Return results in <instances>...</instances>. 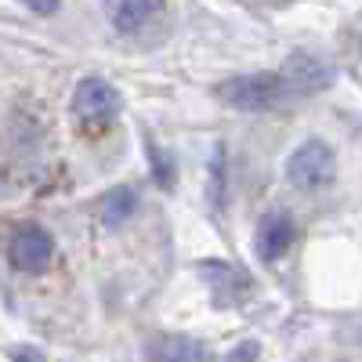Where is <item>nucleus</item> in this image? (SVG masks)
Wrapping results in <instances>:
<instances>
[{"label": "nucleus", "mask_w": 362, "mask_h": 362, "mask_svg": "<svg viewBox=\"0 0 362 362\" xmlns=\"http://www.w3.org/2000/svg\"><path fill=\"white\" fill-rule=\"evenodd\" d=\"M286 95L290 90L279 73H247V76H232L218 87V98L239 112H268Z\"/></svg>", "instance_id": "f257e3e1"}, {"label": "nucleus", "mask_w": 362, "mask_h": 362, "mask_svg": "<svg viewBox=\"0 0 362 362\" xmlns=\"http://www.w3.org/2000/svg\"><path fill=\"white\" fill-rule=\"evenodd\" d=\"M337 177V156L326 141L312 138L305 145H297L290 160H286V181L300 192H315V189H326L329 181Z\"/></svg>", "instance_id": "f03ea898"}, {"label": "nucleus", "mask_w": 362, "mask_h": 362, "mask_svg": "<svg viewBox=\"0 0 362 362\" xmlns=\"http://www.w3.org/2000/svg\"><path fill=\"white\" fill-rule=\"evenodd\" d=\"M119 112V95L116 87L102 76H87L73 90V116L80 119L83 131H105Z\"/></svg>", "instance_id": "7ed1b4c3"}, {"label": "nucleus", "mask_w": 362, "mask_h": 362, "mask_svg": "<svg viewBox=\"0 0 362 362\" xmlns=\"http://www.w3.org/2000/svg\"><path fill=\"white\" fill-rule=\"evenodd\" d=\"M8 257H11V264L18 272H33L37 276V272H44L51 264V257H54V239L40 225H22L15 232V239H11Z\"/></svg>", "instance_id": "20e7f679"}, {"label": "nucleus", "mask_w": 362, "mask_h": 362, "mask_svg": "<svg viewBox=\"0 0 362 362\" xmlns=\"http://www.w3.org/2000/svg\"><path fill=\"white\" fill-rule=\"evenodd\" d=\"M293 235H297V228H293V218L286 214V210H268V214L261 218V225H257V239H254L257 257L261 261H279L290 250Z\"/></svg>", "instance_id": "39448f33"}, {"label": "nucleus", "mask_w": 362, "mask_h": 362, "mask_svg": "<svg viewBox=\"0 0 362 362\" xmlns=\"http://www.w3.org/2000/svg\"><path fill=\"white\" fill-rule=\"evenodd\" d=\"M279 76H283L290 95H315V90H322L329 83V69L319 62L315 54H300V51L290 54V62H286V69Z\"/></svg>", "instance_id": "423d86ee"}, {"label": "nucleus", "mask_w": 362, "mask_h": 362, "mask_svg": "<svg viewBox=\"0 0 362 362\" xmlns=\"http://www.w3.org/2000/svg\"><path fill=\"white\" fill-rule=\"evenodd\" d=\"M203 279L210 283V290H214L218 305H235V300H243V293L250 290V279L243 268L235 264H218V261H203Z\"/></svg>", "instance_id": "0eeeda50"}, {"label": "nucleus", "mask_w": 362, "mask_h": 362, "mask_svg": "<svg viewBox=\"0 0 362 362\" xmlns=\"http://www.w3.org/2000/svg\"><path fill=\"white\" fill-rule=\"evenodd\" d=\"M148 362H206V348L181 334H156L145 344Z\"/></svg>", "instance_id": "6e6552de"}, {"label": "nucleus", "mask_w": 362, "mask_h": 362, "mask_svg": "<svg viewBox=\"0 0 362 362\" xmlns=\"http://www.w3.org/2000/svg\"><path fill=\"white\" fill-rule=\"evenodd\" d=\"M156 0H105V15L119 33H138V29L153 18Z\"/></svg>", "instance_id": "1a4fd4ad"}, {"label": "nucleus", "mask_w": 362, "mask_h": 362, "mask_svg": "<svg viewBox=\"0 0 362 362\" xmlns=\"http://www.w3.org/2000/svg\"><path fill=\"white\" fill-rule=\"evenodd\" d=\"M134 210H138L134 189L119 185V189H112V192L105 196V203H102V221H105L109 228H119V225H127V221L134 218Z\"/></svg>", "instance_id": "9d476101"}, {"label": "nucleus", "mask_w": 362, "mask_h": 362, "mask_svg": "<svg viewBox=\"0 0 362 362\" xmlns=\"http://www.w3.org/2000/svg\"><path fill=\"white\" fill-rule=\"evenodd\" d=\"M257 341H243V344H235L228 355H225V362H257Z\"/></svg>", "instance_id": "9b49d317"}, {"label": "nucleus", "mask_w": 362, "mask_h": 362, "mask_svg": "<svg viewBox=\"0 0 362 362\" xmlns=\"http://www.w3.org/2000/svg\"><path fill=\"white\" fill-rule=\"evenodd\" d=\"M11 362H47L37 348H29V344H22V348H15L11 351Z\"/></svg>", "instance_id": "f8f14e48"}, {"label": "nucleus", "mask_w": 362, "mask_h": 362, "mask_svg": "<svg viewBox=\"0 0 362 362\" xmlns=\"http://www.w3.org/2000/svg\"><path fill=\"white\" fill-rule=\"evenodd\" d=\"M29 8H33L37 15H54L58 8H62V0H25Z\"/></svg>", "instance_id": "ddd939ff"}]
</instances>
